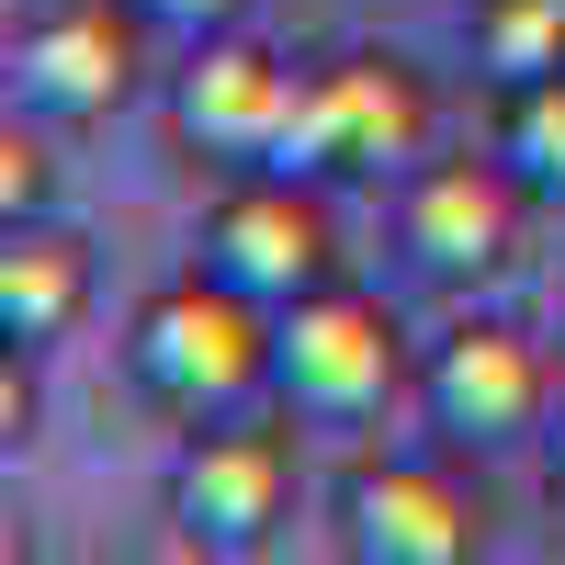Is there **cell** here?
I'll return each instance as SVG.
<instances>
[{"mask_svg": "<svg viewBox=\"0 0 565 565\" xmlns=\"http://www.w3.org/2000/svg\"><path fill=\"white\" fill-rule=\"evenodd\" d=\"M271 340H282V306L238 295L215 271H181L159 282L125 328V373L136 396H159L170 418H238L260 385H271Z\"/></svg>", "mask_w": 565, "mask_h": 565, "instance_id": "1", "label": "cell"}, {"mask_svg": "<svg viewBox=\"0 0 565 565\" xmlns=\"http://www.w3.org/2000/svg\"><path fill=\"white\" fill-rule=\"evenodd\" d=\"M418 159H430V79H418L396 45H351V57L306 68L282 170H317V181H407Z\"/></svg>", "mask_w": 565, "mask_h": 565, "instance_id": "2", "label": "cell"}, {"mask_svg": "<svg viewBox=\"0 0 565 565\" xmlns=\"http://www.w3.org/2000/svg\"><path fill=\"white\" fill-rule=\"evenodd\" d=\"M407 385V328L385 295H362V282L328 271L317 295L282 306V340H271V396L317 418V430H351V418H373Z\"/></svg>", "mask_w": 565, "mask_h": 565, "instance_id": "3", "label": "cell"}, {"mask_svg": "<svg viewBox=\"0 0 565 565\" xmlns=\"http://www.w3.org/2000/svg\"><path fill=\"white\" fill-rule=\"evenodd\" d=\"M193 271L238 282V295H260V306L317 295V282L340 271V226H328L317 170H282V159L271 170H226V193L193 226Z\"/></svg>", "mask_w": 565, "mask_h": 565, "instance_id": "4", "label": "cell"}, {"mask_svg": "<svg viewBox=\"0 0 565 565\" xmlns=\"http://www.w3.org/2000/svg\"><path fill=\"white\" fill-rule=\"evenodd\" d=\"M418 418L452 452H509L554 418V362L532 328L509 317H452L430 351H418Z\"/></svg>", "mask_w": 565, "mask_h": 565, "instance_id": "5", "label": "cell"}, {"mask_svg": "<svg viewBox=\"0 0 565 565\" xmlns=\"http://www.w3.org/2000/svg\"><path fill=\"white\" fill-rule=\"evenodd\" d=\"M532 204L543 193L509 159H418L396 181V249L430 282H498V271H521Z\"/></svg>", "mask_w": 565, "mask_h": 565, "instance_id": "6", "label": "cell"}, {"mask_svg": "<svg viewBox=\"0 0 565 565\" xmlns=\"http://www.w3.org/2000/svg\"><path fill=\"white\" fill-rule=\"evenodd\" d=\"M136 68H148V12L136 0H45L12 34V114L103 125V114H125Z\"/></svg>", "mask_w": 565, "mask_h": 565, "instance_id": "7", "label": "cell"}, {"mask_svg": "<svg viewBox=\"0 0 565 565\" xmlns=\"http://www.w3.org/2000/svg\"><path fill=\"white\" fill-rule=\"evenodd\" d=\"M295 103H306L295 57H271L249 34H193V68L170 79V136L215 170H271L295 148Z\"/></svg>", "mask_w": 565, "mask_h": 565, "instance_id": "8", "label": "cell"}, {"mask_svg": "<svg viewBox=\"0 0 565 565\" xmlns=\"http://www.w3.org/2000/svg\"><path fill=\"white\" fill-rule=\"evenodd\" d=\"M295 509V441L238 430V418H193V441L170 463V521L193 554H260Z\"/></svg>", "mask_w": 565, "mask_h": 565, "instance_id": "9", "label": "cell"}, {"mask_svg": "<svg viewBox=\"0 0 565 565\" xmlns=\"http://www.w3.org/2000/svg\"><path fill=\"white\" fill-rule=\"evenodd\" d=\"M340 554L351 565H476L487 521L441 463H351L340 476Z\"/></svg>", "mask_w": 565, "mask_h": 565, "instance_id": "10", "label": "cell"}, {"mask_svg": "<svg viewBox=\"0 0 565 565\" xmlns=\"http://www.w3.org/2000/svg\"><path fill=\"white\" fill-rule=\"evenodd\" d=\"M90 317V238H68V226H0V340L12 351H45L68 340V328Z\"/></svg>", "mask_w": 565, "mask_h": 565, "instance_id": "11", "label": "cell"}, {"mask_svg": "<svg viewBox=\"0 0 565 565\" xmlns=\"http://www.w3.org/2000/svg\"><path fill=\"white\" fill-rule=\"evenodd\" d=\"M463 45H476V68L498 90H532L565 68V0H476L463 12Z\"/></svg>", "mask_w": 565, "mask_h": 565, "instance_id": "12", "label": "cell"}, {"mask_svg": "<svg viewBox=\"0 0 565 565\" xmlns=\"http://www.w3.org/2000/svg\"><path fill=\"white\" fill-rule=\"evenodd\" d=\"M498 159L532 181L543 204H565V68L532 90H498Z\"/></svg>", "mask_w": 565, "mask_h": 565, "instance_id": "13", "label": "cell"}, {"mask_svg": "<svg viewBox=\"0 0 565 565\" xmlns=\"http://www.w3.org/2000/svg\"><path fill=\"white\" fill-rule=\"evenodd\" d=\"M45 193H57V159H45V125H34V114H12V125H0V226L45 215Z\"/></svg>", "mask_w": 565, "mask_h": 565, "instance_id": "14", "label": "cell"}, {"mask_svg": "<svg viewBox=\"0 0 565 565\" xmlns=\"http://www.w3.org/2000/svg\"><path fill=\"white\" fill-rule=\"evenodd\" d=\"M148 23H170V34H238L249 23V0H136Z\"/></svg>", "mask_w": 565, "mask_h": 565, "instance_id": "15", "label": "cell"}, {"mask_svg": "<svg viewBox=\"0 0 565 565\" xmlns=\"http://www.w3.org/2000/svg\"><path fill=\"white\" fill-rule=\"evenodd\" d=\"M543 476H554V498H565V407L543 418Z\"/></svg>", "mask_w": 565, "mask_h": 565, "instance_id": "16", "label": "cell"}, {"mask_svg": "<svg viewBox=\"0 0 565 565\" xmlns=\"http://www.w3.org/2000/svg\"><path fill=\"white\" fill-rule=\"evenodd\" d=\"M554 340H565V317H554Z\"/></svg>", "mask_w": 565, "mask_h": 565, "instance_id": "17", "label": "cell"}]
</instances>
